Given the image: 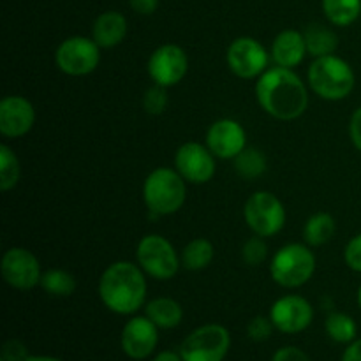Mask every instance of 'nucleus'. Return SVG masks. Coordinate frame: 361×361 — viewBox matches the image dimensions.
<instances>
[{"mask_svg":"<svg viewBox=\"0 0 361 361\" xmlns=\"http://www.w3.org/2000/svg\"><path fill=\"white\" fill-rule=\"evenodd\" d=\"M228 66L233 73L243 80H252L267 71L268 53L259 41L252 37H240L229 44Z\"/></svg>","mask_w":361,"mask_h":361,"instance_id":"9d476101","label":"nucleus"},{"mask_svg":"<svg viewBox=\"0 0 361 361\" xmlns=\"http://www.w3.org/2000/svg\"><path fill=\"white\" fill-rule=\"evenodd\" d=\"M245 129L236 120L222 118L212 123L207 133V147L215 157L235 159L245 148Z\"/></svg>","mask_w":361,"mask_h":361,"instance_id":"2eb2a0df","label":"nucleus"},{"mask_svg":"<svg viewBox=\"0 0 361 361\" xmlns=\"http://www.w3.org/2000/svg\"><path fill=\"white\" fill-rule=\"evenodd\" d=\"M214 259V245L207 238H196L187 243L182 252V264L187 270H203Z\"/></svg>","mask_w":361,"mask_h":361,"instance_id":"b1692460","label":"nucleus"},{"mask_svg":"<svg viewBox=\"0 0 361 361\" xmlns=\"http://www.w3.org/2000/svg\"><path fill=\"white\" fill-rule=\"evenodd\" d=\"M342 361H361V338L349 344L344 356H342Z\"/></svg>","mask_w":361,"mask_h":361,"instance_id":"e433bc0d","label":"nucleus"},{"mask_svg":"<svg viewBox=\"0 0 361 361\" xmlns=\"http://www.w3.org/2000/svg\"><path fill=\"white\" fill-rule=\"evenodd\" d=\"M271 361H310V358L302 351V349L289 345V348L279 349Z\"/></svg>","mask_w":361,"mask_h":361,"instance_id":"72a5a7b5","label":"nucleus"},{"mask_svg":"<svg viewBox=\"0 0 361 361\" xmlns=\"http://www.w3.org/2000/svg\"><path fill=\"white\" fill-rule=\"evenodd\" d=\"M303 37H305L307 53H310L316 59L334 55V51L338 46V39L335 35V32L319 23L309 25L307 30L303 32Z\"/></svg>","mask_w":361,"mask_h":361,"instance_id":"412c9836","label":"nucleus"},{"mask_svg":"<svg viewBox=\"0 0 361 361\" xmlns=\"http://www.w3.org/2000/svg\"><path fill=\"white\" fill-rule=\"evenodd\" d=\"M316 270V256L302 243H289L277 250L270 264L274 281L282 288H300L312 279Z\"/></svg>","mask_w":361,"mask_h":361,"instance_id":"39448f33","label":"nucleus"},{"mask_svg":"<svg viewBox=\"0 0 361 361\" xmlns=\"http://www.w3.org/2000/svg\"><path fill=\"white\" fill-rule=\"evenodd\" d=\"M27 361H62V360L51 358V356H34V358H28Z\"/></svg>","mask_w":361,"mask_h":361,"instance_id":"58836bf2","label":"nucleus"},{"mask_svg":"<svg viewBox=\"0 0 361 361\" xmlns=\"http://www.w3.org/2000/svg\"><path fill=\"white\" fill-rule=\"evenodd\" d=\"M187 189L183 176L169 168H157L143 183V200L155 215H171L185 203Z\"/></svg>","mask_w":361,"mask_h":361,"instance_id":"7ed1b4c3","label":"nucleus"},{"mask_svg":"<svg viewBox=\"0 0 361 361\" xmlns=\"http://www.w3.org/2000/svg\"><path fill=\"white\" fill-rule=\"evenodd\" d=\"M231 345V335L221 324H204L187 335L180 348L183 361H222Z\"/></svg>","mask_w":361,"mask_h":361,"instance_id":"423d86ee","label":"nucleus"},{"mask_svg":"<svg viewBox=\"0 0 361 361\" xmlns=\"http://www.w3.org/2000/svg\"><path fill=\"white\" fill-rule=\"evenodd\" d=\"M256 95L261 108L279 120L298 118L309 106L305 83L288 67L264 71L256 85Z\"/></svg>","mask_w":361,"mask_h":361,"instance_id":"f257e3e1","label":"nucleus"},{"mask_svg":"<svg viewBox=\"0 0 361 361\" xmlns=\"http://www.w3.org/2000/svg\"><path fill=\"white\" fill-rule=\"evenodd\" d=\"M20 161L7 145H0V189L11 190L20 180Z\"/></svg>","mask_w":361,"mask_h":361,"instance_id":"cd10ccee","label":"nucleus"},{"mask_svg":"<svg viewBox=\"0 0 361 361\" xmlns=\"http://www.w3.org/2000/svg\"><path fill=\"white\" fill-rule=\"evenodd\" d=\"M99 48L101 46L94 39L74 35V37L66 39L56 49V66L69 76H85V74L94 73L95 67L101 62Z\"/></svg>","mask_w":361,"mask_h":361,"instance_id":"1a4fd4ad","label":"nucleus"},{"mask_svg":"<svg viewBox=\"0 0 361 361\" xmlns=\"http://www.w3.org/2000/svg\"><path fill=\"white\" fill-rule=\"evenodd\" d=\"M154 361H183V360H182V356L176 355V353L164 351V353H161V355L155 356Z\"/></svg>","mask_w":361,"mask_h":361,"instance_id":"4c0bfd02","label":"nucleus"},{"mask_svg":"<svg viewBox=\"0 0 361 361\" xmlns=\"http://www.w3.org/2000/svg\"><path fill=\"white\" fill-rule=\"evenodd\" d=\"M233 161L236 173L245 180H254L267 171V157L257 148L245 147Z\"/></svg>","mask_w":361,"mask_h":361,"instance_id":"393cba45","label":"nucleus"},{"mask_svg":"<svg viewBox=\"0 0 361 361\" xmlns=\"http://www.w3.org/2000/svg\"><path fill=\"white\" fill-rule=\"evenodd\" d=\"M41 286L48 295L69 296L76 291V279L66 270H48L42 274Z\"/></svg>","mask_w":361,"mask_h":361,"instance_id":"bb28decb","label":"nucleus"},{"mask_svg":"<svg viewBox=\"0 0 361 361\" xmlns=\"http://www.w3.org/2000/svg\"><path fill=\"white\" fill-rule=\"evenodd\" d=\"M335 235V219L330 214L312 215L303 228V238L310 247H321L330 242Z\"/></svg>","mask_w":361,"mask_h":361,"instance_id":"4be33fe9","label":"nucleus"},{"mask_svg":"<svg viewBox=\"0 0 361 361\" xmlns=\"http://www.w3.org/2000/svg\"><path fill=\"white\" fill-rule=\"evenodd\" d=\"M189 69L187 53L178 44H164L155 49L148 60V74L154 83L161 87H173L180 83Z\"/></svg>","mask_w":361,"mask_h":361,"instance_id":"9b49d317","label":"nucleus"},{"mask_svg":"<svg viewBox=\"0 0 361 361\" xmlns=\"http://www.w3.org/2000/svg\"><path fill=\"white\" fill-rule=\"evenodd\" d=\"M99 296L115 314L127 316L140 310L147 296V281L141 267L129 261L109 264L99 281Z\"/></svg>","mask_w":361,"mask_h":361,"instance_id":"f03ea898","label":"nucleus"},{"mask_svg":"<svg viewBox=\"0 0 361 361\" xmlns=\"http://www.w3.org/2000/svg\"><path fill=\"white\" fill-rule=\"evenodd\" d=\"M349 136H351L353 145L361 152V108L356 109L349 122Z\"/></svg>","mask_w":361,"mask_h":361,"instance_id":"f704fd0d","label":"nucleus"},{"mask_svg":"<svg viewBox=\"0 0 361 361\" xmlns=\"http://www.w3.org/2000/svg\"><path fill=\"white\" fill-rule=\"evenodd\" d=\"M307 55V44L305 37L302 32L296 30H284L275 37L274 44H271V56H274L275 63L279 67H288L293 69Z\"/></svg>","mask_w":361,"mask_h":361,"instance_id":"a211bd4d","label":"nucleus"},{"mask_svg":"<svg viewBox=\"0 0 361 361\" xmlns=\"http://www.w3.org/2000/svg\"><path fill=\"white\" fill-rule=\"evenodd\" d=\"M127 35V20L118 11H108L102 13L94 21L92 28V39L97 42L101 48H113L120 44Z\"/></svg>","mask_w":361,"mask_h":361,"instance_id":"6ab92c4d","label":"nucleus"},{"mask_svg":"<svg viewBox=\"0 0 361 361\" xmlns=\"http://www.w3.org/2000/svg\"><path fill=\"white\" fill-rule=\"evenodd\" d=\"M166 106H168V92L166 87L155 83L147 90L143 97V108L148 115H161L164 113Z\"/></svg>","mask_w":361,"mask_h":361,"instance_id":"c756f323","label":"nucleus"},{"mask_svg":"<svg viewBox=\"0 0 361 361\" xmlns=\"http://www.w3.org/2000/svg\"><path fill=\"white\" fill-rule=\"evenodd\" d=\"M309 83L314 94L319 97L326 101H341L355 88V73L351 66L338 56H319L309 69Z\"/></svg>","mask_w":361,"mask_h":361,"instance_id":"20e7f679","label":"nucleus"},{"mask_svg":"<svg viewBox=\"0 0 361 361\" xmlns=\"http://www.w3.org/2000/svg\"><path fill=\"white\" fill-rule=\"evenodd\" d=\"M245 221L247 226L257 236H274L284 228L286 208L275 194L259 190L252 194L245 203Z\"/></svg>","mask_w":361,"mask_h":361,"instance_id":"6e6552de","label":"nucleus"},{"mask_svg":"<svg viewBox=\"0 0 361 361\" xmlns=\"http://www.w3.org/2000/svg\"><path fill=\"white\" fill-rule=\"evenodd\" d=\"M4 361H27V348L20 341H7L2 349Z\"/></svg>","mask_w":361,"mask_h":361,"instance_id":"473e14b6","label":"nucleus"},{"mask_svg":"<svg viewBox=\"0 0 361 361\" xmlns=\"http://www.w3.org/2000/svg\"><path fill=\"white\" fill-rule=\"evenodd\" d=\"M157 341V326L148 317H133L122 330V349L133 360L148 358Z\"/></svg>","mask_w":361,"mask_h":361,"instance_id":"f3484780","label":"nucleus"},{"mask_svg":"<svg viewBox=\"0 0 361 361\" xmlns=\"http://www.w3.org/2000/svg\"><path fill=\"white\" fill-rule=\"evenodd\" d=\"M274 328L275 326L274 323H271V319H268V317L264 316H257L249 323V326H247V334H249V337L252 338V341L263 342L270 337Z\"/></svg>","mask_w":361,"mask_h":361,"instance_id":"7c9ffc66","label":"nucleus"},{"mask_svg":"<svg viewBox=\"0 0 361 361\" xmlns=\"http://www.w3.org/2000/svg\"><path fill=\"white\" fill-rule=\"evenodd\" d=\"M147 317L157 328L169 330L182 323L183 310L173 298H155L147 305Z\"/></svg>","mask_w":361,"mask_h":361,"instance_id":"aec40b11","label":"nucleus"},{"mask_svg":"<svg viewBox=\"0 0 361 361\" xmlns=\"http://www.w3.org/2000/svg\"><path fill=\"white\" fill-rule=\"evenodd\" d=\"M314 310L305 298L288 295L279 298L270 310L274 326L282 334H300L312 323Z\"/></svg>","mask_w":361,"mask_h":361,"instance_id":"4468645a","label":"nucleus"},{"mask_svg":"<svg viewBox=\"0 0 361 361\" xmlns=\"http://www.w3.org/2000/svg\"><path fill=\"white\" fill-rule=\"evenodd\" d=\"M159 6V0H130V7L137 14H152L155 13Z\"/></svg>","mask_w":361,"mask_h":361,"instance_id":"c9c22d12","label":"nucleus"},{"mask_svg":"<svg viewBox=\"0 0 361 361\" xmlns=\"http://www.w3.org/2000/svg\"><path fill=\"white\" fill-rule=\"evenodd\" d=\"M35 111L28 99L7 95L0 102V133L6 137L25 136L34 127Z\"/></svg>","mask_w":361,"mask_h":361,"instance_id":"dca6fc26","label":"nucleus"},{"mask_svg":"<svg viewBox=\"0 0 361 361\" xmlns=\"http://www.w3.org/2000/svg\"><path fill=\"white\" fill-rule=\"evenodd\" d=\"M176 171L190 183H207L215 175V161L210 148L200 143H183L175 155Z\"/></svg>","mask_w":361,"mask_h":361,"instance_id":"ddd939ff","label":"nucleus"},{"mask_svg":"<svg viewBox=\"0 0 361 361\" xmlns=\"http://www.w3.org/2000/svg\"><path fill=\"white\" fill-rule=\"evenodd\" d=\"M326 334L338 344H351L356 338V323L351 316L334 312L326 319Z\"/></svg>","mask_w":361,"mask_h":361,"instance_id":"a878e982","label":"nucleus"},{"mask_svg":"<svg viewBox=\"0 0 361 361\" xmlns=\"http://www.w3.org/2000/svg\"><path fill=\"white\" fill-rule=\"evenodd\" d=\"M2 277L14 289L27 291L34 286L41 284V267L30 250L14 247L2 257Z\"/></svg>","mask_w":361,"mask_h":361,"instance_id":"f8f14e48","label":"nucleus"},{"mask_svg":"<svg viewBox=\"0 0 361 361\" xmlns=\"http://www.w3.org/2000/svg\"><path fill=\"white\" fill-rule=\"evenodd\" d=\"M268 256V247L263 236H252L245 242L242 249V257L249 267H259L264 263Z\"/></svg>","mask_w":361,"mask_h":361,"instance_id":"c85d7f7f","label":"nucleus"},{"mask_svg":"<svg viewBox=\"0 0 361 361\" xmlns=\"http://www.w3.org/2000/svg\"><path fill=\"white\" fill-rule=\"evenodd\" d=\"M344 259L351 270L360 271L361 274V233L356 235L353 240H349L344 250Z\"/></svg>","mask_w":361,"mask_h":361,"instance_id":"2f4dec72","label":"nucleus"},{"mask_svg":"<svg viewBox=\"0 0 361 361\" xmlns=\"http://www.w3.org/2000/svg\"><path fill=\"white\" fill-rule=\"evenodd\" d=\"M136 257L141 270L157 281L173 279L180 267L175 247L161 235L145 236L137 245Z\"/></svg>","mask_w":361,"mask_h":361,"instance_id":"0eeeda50","label":"nucleus"},{"mask_svg":"<svg viewBox=\"0 0 361 361\" xmlns=\"http://www.w3.org/2000/svg\"><path fill=\"white\" fill-rule=\"evenodd\" d=\"M323 11L334 25L348 27L358 20L361 0H323Z\"/></svg>","mask_w":361,"mask_h":361,"instance_id":"5701e85b","label":"nucleus"},{"mask_svg":"<svg viewBox=\"0 0 361 361\" xmlns=\"http://www.w3.org/2000/svg\"><path fill=\"white\" fill-rule=\"evenodd\" d=\"M358 303H360V307H361V286H360V289H358Z\"/></svg>","mask_w":361,"mask_h":361,"instance_id":"ea45409f","label":"nucleus"},{"mask_svg":"<svg viewBox=\"0 0 361 361\" xmlns=\"http://www.w3.org/2000/svg\"><path fill=\"white\" fill-rule=\"evenodd\" d=\"M0 361H4V360H0Z\"/></svg>","mask_w":361,"mask_h":361,"instance_id":"a19ab883","label":"nucleus"}]
</instances>
